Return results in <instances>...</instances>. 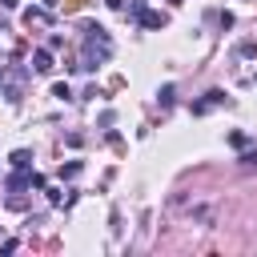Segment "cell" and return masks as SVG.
Wrapping results in <instances>:
<instances>
[{
  "mask_svg": "<svg viewBox=\"0 0 257 257\" xmlns=\"http://www.w3.org/2000/svg\"><path fill=\"white\" fill-rule=\"evenodd\" d=\"M217 104H229V96H225L221 88L205 92V100H197V104H193V116H205V112H209V108H217Z\"/></svg>",
  "mask_w": 257,
  "mask_h": 257,
  "instance_id": "1",
  "label": "cell"
},
{
  "mask_svg": "<svg viewBox=\"0 0 257 257\" xmlns=\"http://www.w3.org/2000/svg\"><path fill=\"white\" fill-rule=\"evenodd\" d=\"M32 177H36L32 169H16V173H12L8 181H4V189H8V193H20V189H32Z\"/></svg>",
  "mask_w": 257,
  "mask_h": 257,
  "instance_id": "2",
  "label": "cell"
},
{
  "mask_svg": "<svg viewBox=\"0 0 257 257\" xmlns=\"http://www.w3.org/2000/svg\"><path fill=\"white\" fill-rule=\"evenodd\" d=\"M137 20H141V28H165V24H169V16H165V12H153V8H141Z\"/></svg>",
  "mask_w": 257,
  "mask_h": 257,
  "instance_id": "3",
  "label": "cell"
},
{
  "mask_svg": "<svg viewBox=\"0 0 257 257\" xmlns=\"http://www.w3.org/2000/svg\"><path fill=\"white\" fill-rule=\"evenodd\" d=\"M32 68H36V72H52V68H56V64H52V48H36V52H32Z\"/></svg>",
  "mask_w": 257,
  "mask_h": 257,
  "instance_id": "4",
  "label": "cell"
},
{
  "mask_svg": "<svg viewBox=\"0 0 257 257\" xmlns=\"http://www.w3.org/2000/svg\"><path fill=\"white\" fill-rule=\"evenodd\" d=\"M8 165H12V169H32V153H28V149H16V153L8 157Z\"/></svg>",
  "mask_w": 257,
  "mask_h": 257,
  "instance_id": "5",
  "label": "cell"
},
{
  "mask_svg": "<svg viewBox=\"0 0 257 257\" xmlns=\"http://www.w3.org/2000/svg\"><path fill=\"white\" fill-rule=\"evenodd\" d=\"M24 24H48V12L44 8H28L24 12Z\"/></svg>",
  "mask_w": 257,
  "mask_h": 257,
  "instance_id": "6",
  "label": "cell"
},
{
  "mask_svg": "<svg viewBox=\"0 0 257 257\" xmlns=\"http://www.w3.org/2000/svg\"><path fill=\"white\" fill-rule=\"evenodd\" d=\"M52 96H56V100H72V88H68L64 80H56V84H52Z\"/></svg>",
  "mask_w": 257,
  "mask_h": 257,
  "instance_id": "7",
  "label": "cell"
},
{
  "mask_svg": "<svg viewBox=\"0 0 257 257\" xmlns=\"http://www.w3.org/2000/svg\"><path fill=\"white\" fill-rule=\"evenodd\" d=\"M173 96H177V88H173V84H165V88H161V92H157V100H161V104H165V108H169V104H173Z\"/></svg>",
  "mask_w": 257,
  "mask_h": 257,
  "instance_id": "8",
  "label": "cell"
},
{
  "mask_svg": "<svg viewBox=\"0 0 257 257\" xmlns=\"http://www.w3.org/2000/svg\"><path fill=\"white\" fill-rule=\"evenodd\" d=\"M60 177H64V181H72V177H80V161H68V165L60 169Z\"/></svg>",
  "mask_w": 257,
  "mask_h": 257,
  "instance_id": "9",
  "label": "cell"
},
{
  "mask_svg": "<svg viewBox=\"0 0 257 257\" xmlns=\"http://www.w3.org/2000/svg\"><path fill=\"white\" fill-rule=\"evenodd\" d=\"M229 145H233V149H245L249 137H245V133H229Z\"/></svg>",
  "mask_w": 257,
  "mask_h": 257,
  "instance_id": "10",
  "label": "cell"
},
{
  "mask_svg": "<svg viewBox=\"0 0 257 257\" xmlns=\"http://www.w3.org/2000/svg\"><path fill=\"white\" fill-rule=\"evenodd\" d=\"M241 165H257V149H245L241 153Z\"/></svg>",
  "mask_w": 257,
  "mask_h": 257,
  "instance_id": "11",
  "label": "cell"
},
{
  "mask_svg": "<svg viewBox=\"0 0 257 257\" xmlns=\"http://www.w3.org/2000/svg\"><path fill=\"white\" fill-rule=\"evenodd\" d=\"M104 4H108V8H124V0H104Z\"/></svg>",
  "mask_w": 257,
  "mask_h": 257,
  "instance_id": "12",
  "label": "cell"
},
{
  "mask_svg": "<svg viewBox=\"0 0 257 257\" xmlns=\"http://www.w3.org/2000/svg\"><path fill=\"white\" fill-rule=\"evenodd\" d=\"M0 4H4V8H16V0H0Z\"/></svg>",
  "mask_w": 257,
  "mask_h": 257,
  "instance_id": "13",
  "label": "cell"
},
{
  "mask_svg": "<svg viewBox=\"0 0 257 257\" xmlns=\"http://www.w3.org/2000/svg\"><path fill=\"white\" fill-rule=\"evenodd\" d=\"M169 4H181V0H169Z\"/></svg>",
  "mask_w": 257,
  "mask_h": 257,
  "instance_id": "14",
  "label": "cell"
}]
</instances>
